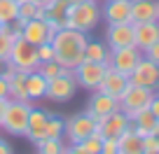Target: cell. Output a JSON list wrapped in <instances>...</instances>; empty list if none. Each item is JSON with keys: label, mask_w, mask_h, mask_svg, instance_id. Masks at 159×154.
<instances>
[{"label": "cell", "mask_w": 159, "mask_h": 154, "mask_svg": "<svg viewBox=\"0 0 159 154\" xmlns=\"http://www.w3.org/2000/svg\"><path fill=\"white\" fill-rule=\"evenodd\" d=\"M87 33L75 28H63L54 30V37H52V47H54V61L61 68L73 70L77 63L84 61V47H87Z\"/></svg>", "instance_id": "6da1fadb"}, {"label": "cell", "mask_w": 159, "mask_h": 154, "mask_svg": "<svg viewBox=\"0 0 159 154\" xmlns=\"http://www.w3.org/2000/svg\"><path fill=\"white\" fill-rule=\"evenodd\" d=\"M101 21V7L98 0H77V2H70L68 14H66V26L75 30H82V33H89L98 26Z\"/></svg>", "instance_id": "7a4b0ae2"}, {"label": "cell", "mask_w": 159, "mask_h": 154, "mask_svg": "<svg viewBox=\"0 0 159 154\" xmlns=\"http://www.w3.org/2000/svg\"><path fill=\"white\" fill-rule=\"evenodd\" d=\"M30 108H33V103H28V100H10L7 98V108H5V114H2L0 129H5L12 135H24L26 126H28Z\"/></svg>", "instance_id": "3957f363"}, {"label": "cell", "mask_w": 159, "mask_h": 154, "mask_svg": "<svg viewBox=\"0 0 159 154\" xmlns=\"http://www.w3.org/2000/svg\"><path fill=\"white\" fill-rule=\"evenodd\" d=\"M77 89H80V86H77V82H75L73 70L61 68L59 75H56V77H52V80L47 82V94H45V98L54 100V103H68V100L77 94Z\"/></svg>", "instance_id": "277c9868"}, {"label": "cell", "mask_w": 159, "mask_h": 154, "mask_svg": "<svg viewBox=\"0 0 159 154\" xmlns=\"http://www.w3.org/2000/svg\"><path fill=\"white\" fill-rule=\"evenodd\" d=\"M10 61L14 68L24 70V73H30V70H38L40 59H38V47L30 45L28 40H24L21 35H16L14 42H12V49H10Z\"/></svg>", "instance_id": "5b68a950"}, {"label": "cell", "mask_w": 159, "mask_h": 154, "mask_svg": "<svg viewBox=\"0 0 159 154\" xmlns=\"http://www.w3.org/2000/svg\"><path fill=\"white\" fill-rule=\"evenodd\" d=\"M154 96V89H148V86H138V84H129L126 91L119 98V110L126 114V117H134L138 110L150 108V100Z\"/></svg>", "instance_id": "8992f818"}, {"label": "cell", "mask_w": 159, "mask_h": 154, "mask_svg": "<svg viewBox=\"0 0 159 154\" xmlns=\"http://www.w3.org/2000/svg\"><path fill=\"white\" fill-rule=\"evenodd\" d=\"M105 70H108V63H96V61H82L73 68L75 75V82H77L80 89H87V91H96L103 80Z\"/></svg>", "instance_id": "52a82bcc"}, {"label": "cell", "mask_w": 159, "mask_h": 154, "mask_svg": "<svg viewBox=\"0 0 159 154\" xmlns=\"http://www.w3.org/2000/svg\"><path fill=\"white\" fill-rule=\"evenodd\" d=\"M94 131H96V119L94 117H89L87 112H77V114H73V117L66 121L63 138H68L70 145H77L84 138H89Z\"/></svg>", "instance_id": "ba28073f"}, {"label": "cell", "mask_w": 159, "mask_h": 154, "mask_svg": "<svg viewBox=\"0 0 159 154\" xmlns=\"http://www.w3.org/2000/svg\"><path fill=\"white\" fill-rule=\"evenodd\" d=\"M143 59V51L138 49L136 45L131 47H122V49H110V56H108V65L124 75H131V70L136 68V63Z\"/></svg>", "instance_id": "9c48e42d"}, {"label": "cell", "mask_w": 159, "mask_h": 154, "mask_svg": "<svg viewBox=\"0 0 159 154\" xmlns=\"http://www.w3.org/2000/svg\"><path fill=\"white\" fill-rule=\"evenodd\" d=\"M129 82L131 84H138V86H148V89H159V65L152 63L150 59H140L136 63V68L131 70L129 75Z\"/></svg>", "instance_id": "30bf717a"}, {"label": "cell", "mask_w": 159, "mask_h": 154, "mask_svg": "<svg viewBox=\"0 0 159 154\" xmlns=\"http://www.w3.org/2000/svg\"><path fill=\"white\" fill-rule=\"evenodd\" d=\"M21 37L38 47V45H42V42H52V37H54V28H52L42 16H35V19L21 24Z\"/></svg>", "instance_id": "8fae6325"}, {"label": "cell", "mask_w": 159, "mask_h": 154, "mask_svg": "<svg viewBox=\"0 0 159 154\" xmlns=\"http://www.w3.org/2000/svg\"><path fill=\"white\" fill-rule=\"evenodd\" d=\"M131 126V119L126 117L122 110H115L108 117L96 121V131L101 133V138H119L126 129Z\"/></svg>", "instance_id": "7c38bea8"}, {"label": "cell", "mask_w": 159, "mask_h": 154, "mask_svg": "<svg viewBox=\"0 0 159 154\" xmlns=\"http://www.w3.org/2000/svg\"><path fill=\"white\" fill-rule=\"evenodd\" d=\"M105 45L108 49H122V47L136 45V35H134V24H108L105 30Z\"/></svg>", "instance_id": "4fadbf2b"}, {"label": "cell", "mask_w": 159, "mask_h": 154, "mask_svg": "<svg viewBox=\"0 0 159 154\" xmlns=\"http://www.w3.org/2000/svg\"><path fill=\"white\" fill-rule=\"evenodd\" d=\"M115 110H119V100L117 98L103 94V91H91V98H89V103H87L84 112L98 121V119H103V117H108L110 112H115Z\"/></svg>", "instance_id": "5bb4252c"}, {"label": "cell", "mask_w": 159, "mask_h": 154, "mask_svg": "<svg viewBox=\"0 0 159 154\" xmlns=\"http://www.w3.org/2000/svg\"><path fill=\"white\" fill-rule=\"evenodd\" d=\"M129 84H131L129 75L119 73V70H115V68H110V65H108V70H105L103 80H101V84H98V89H96V91H103V94H108V96H112V98L119 100Z\"/></svg>", "instance_id": "9a60e30c"}, {"label": "cell", "mask_w": 159, "mask_h": 154, "mask_svg": "<svg viewBox=\"0 0 159 154\" xmlns=\"http://www.w3.org/2000/svg\"><path fill=\"white\" fill-rule=\"evenodd\" d=\"M101 19L108 24H129L131 21V0H105L101 7Z\"/></svg>", "instance_id": "2e32d148"}, {"label": "cell", "mask_w": 159, "mask_h": 154, "mask_svg": "<svg viewBox=\"0 0 159 154\" xmlns=\"http://www.w3.org/2000/svg\"><path fill=\"white\" fill-rule=\"evenodd\" d=\"M52 114L47 112V110H42V108H30V112H28V126H26V138L30 140V143H40V140H45V124H47V119H49Z\"/></svg>", "instance_id": "e0dca14e"}, {"label": "cell", "mask_w": 159, "mask_h": 154, "mask_svg": "<svg viewBox=\"0 0 159 154\" xmlns=\"http://www.w3.org/2000/svg\"><path fill=\"white\" fill-rule=\"evenodd\" d=\"M70 0H52L47 7H42V19L52 26L54 30L66 26V14H68Z\"/></svg>", "instance_id": "ac0fdd59"}, {"label": "cell", "mask_w": 159, "mask_h": 154, "mask_svg": "<svg viewBox=\"0 0 159 154\" xmlns=\"http://www.w3.org/2000/svg\"><path fill=\"white\" fill-rule=\"evenodd\" d=\"M134 35H136V47L140 51L148 49L150 45L159 40V21H143V24H134Z\"/></svg>", "instance_id": "d6986e66"}, {"label": "cell", "mask_w": 159, "mask_h": 154, "mask_svg": "<svg viewBox=\"0 0 159 154\" xmlns=\"http://www.w3.org/2000/svg\"><path fill=\"white\" fill-rule=\"evenodd\" d=\"M157 16H159L157 0H131V24L157 21Z\"/></svg>", "instance_id": "ffe728a7"}, {"label": "cell", "mask_w": 159, "mask_h": 154, "mask_svg": "<svg viewBox=\"0 0 159 154\" xmlns=\"http://www.w3.org/2000/svg\"><path fill=\"white\" fill-rule=\"evenodd\" d=\"M24 89H26V96H28L30 103H33V100H40V98H45V94H47V80L38 70H30L24 77Z\"/></svg>", "instance_id": "44dd1931"}, {"label": "cell", "mask_w": 159, "mask_h": 154, "mask_svg": "<svg viewBox=\"0 0 159 154\" xmlns=\"http://www.w3.org/2000/svg\"><path fill=\"white\" fill-rule=\"evenodd\" d=\"M117 154H143V135H138L129 126L117 138Z\"/></svg>", "instance_id": "7402d4cb"}, {"label": "cell", "mask_w": 159, "mask_h": 154, "mask_svg": "<svg viewBox=\"0 0 159 154\" xmlns=\"http://www.w3.org/2000/svg\"><path fill=\"white\" fill-rule=\"evenodd\" d=\"M154 126H157V117L152 114L150 108L138 110V112L131 117V129H134L138 135H150L154 131Z\"/></svg>", "instance_id": "603a6c76"}, {"label": "cell", "mask_w": 159, "mask_h": 154, "mask_svg": "<svg viewBox=\"0 0 159 154\" xmlns=\"http://www.w3.org/2000/svg\"><path fill=\"white\" fill-rule=\"evenodd\" d=\"M108 56H110V49L103 45V42H94V40L87 42V47H84V59H87V61L108 63Z\"/></svg>", "instance_id": "cb8c5ba5"}, {"label": "cell", "mask_w": 159, "mask_h": 154, "mask_svg": "<svg viewBox=\"0 0 159 154\" xmlns=\"http://www.w3.org/2000/svg\"><path fill=\"white\" fill-rule=\"evenodd\" d=\"M35 154H66L63 138H45L35 143Z\"/></svg>", "instance_id": "d4e9b609"}, {"label": "cell", "mask_w": 159, "mask_h": 154, "mask_svg": "<svg viewBox=\"0 0 159 154\" xmlns=\"http://www.w3.org/2000/svg\"><path fill=\"white\" fill-rule=\"evenodd\" d=\"M19 16V2L16 0H0V26L14 24Z\"/></svg>", "instance_id": "484cf974"}, {"label": "cell", "mask_w": 159, "mask_h": 154, "mask_svg": "<svg viewBox=\"0 0 159 154\" xmlns=\"http://www.w3.org/2000/svg\"><path fill=\"white\" fill-rule=\"evenodd\" d=\"M35 16H42V7H40V5H35L33 0H24V2H19V16H16L19 24L30 21V19H35Z\"/></svg>", "instance_id": "4316f807"}, {"label": "cell", "mask_w": 159, "mask_h": 154, "mask_svg": "<svg viewBox=\"0 0 159 154\" xmlns=\"http://www.w3.org/2000/svg\"><path fill=\"white\" fill-rule=\"evenodd\" d=\"M101 145H103V138H101V133L98 131H94V133L89 135V138H84L82 143H77L75 147L77 149H82L84 154H98L101 152Z\"/></svg>", "instance_id": "83f0119b"}, {"label": "cell", "mask_w": 159, "mask_h": 154, "mask_svg": "<svg viewBox=\"0 0 159 154\" xmlns=\"http://www.w3.org/2000/svg\"><path fill=\"white\" fill-rule=\"evenodd\" d=\"M63 126H66V119L52 114L45 124V138H63Z\"/></svg>", "instance_id": "f1b7e54d"}, {"label": "cell", "mask_w": 159, "mask_h": 154, "mask_svg": "<svg viewBox=\"0 0 159 154\" xmlns=\"http://www.w3.org/2000/svg\"><path fill=\"white\" fill-rule=\"evenodd\" d=\"M59 70H61V65L56 63V61H47V63H40V65H38V73L42 75L47 82H49L52 77H56V75H59Z\"/></svg>", "instance_id": "f546056e"}, {"label": "cell", "mask_w": 159, "mask_h": 154, "mask_svg": "<svg viewBox=\"0 0 159 154\" xmlns=\"http://www.w3.org/2000/svg\"><path fill=\"white\" fill-rule=\"evenodd\" d=\"M12 42H14V37H12V35L0 33V63H7V59H10V49H12Z\"/></svg>", "instance_id": "4dcf8cb0"}, {"label": "cell", "mask_w": 159, "mask_h": 154, "mask_svg": "<svg viewBox=\"0 0 159 154\" xmlns=\"http://www.w3.org/2000/svg\"><path fill=\"white\" fill-rule=\"evenodd\" d=\"M143 154H159V138L154 133L143 135Z\"/></svg>", "instance_id": "1f68e13d"}, {"label": "cell", "mask_w": 159, "mask_h": 154, "mask_svg": "<svg viewBox=\"0 0 159 154\" xmlns=\"http://www.w3.org/2000/svg\"><path fill=\"white\" fill-rule=\"evenodd\" d=\"M38 59H40V63L54 61V47H52V42H42V45H38Z\"/></svg>", "instance_id": "d6a6232c"}, {"label": "cell", "mask_w": 159, "mask_h": 154, "mask_svg": "<svg viewBox=\"0 0 159 154\" xmlns=\"http://www.w3.org/2000/svg\"><path fill=\"white\" fill-rule=\"evenodd\" d=\"M98 154H117V138H103Z\"/></svg>", "instance_id": "836d02e7"}, {"label": "cell", "mask_w": 159, "mask_h": 154, "mask_svg": "<svg viewBox=\"0 0 159 154\" xmlns=\"http://www.w3.org/2000/svg\"><path fill=\"white\" fill-rule=\"evenodd\" d=\"M143 56H145V59H150L152 63L159 65V40L154 42V45H150L148 49H143Z\"/></svg>", "instance_id": "e575fe53"}, {"label": "cell", "mask_w": 159, "mask_h": 154, "mask_svg": "<svg viewBox=\"0 0 159 154\" xmlns=\"http://www.w3.org/2000/svg\"><path fill=\"white\" fill-rule=\"evenodd\" d=\"M150 110H152V114H154V117H157V121H159V89L154 91L152 100H150Z\"/></svg>", "instance_id": "d590c367"}, {"label": "cell", "mask_w": 159, "mask_h": 154, "mask_svg": "<svg viewBox=\"0 0 159 154\" xmlns=\"http://www.w3.org/2000/svg\"><path fill=\"white\" fill-rule=\"evenodd\" d=\"M7 96H10V82L0 77V98H7Z\"/></svg>", "instance_id": "8d00e7d4"}, {"label": "cell", "mask_w": 159, "mask_h": 154, "mask_svg": "<svg viewBox=\"0 0 159 154\" xmlns=\"http://www.w3.org/2000/svg\"><path fill=\"white\" fill-rule=\"evenodd\" d=\"M0 154H14V149L7 140H0Z\"/></svg>", "instance_id": "74e56055"}, {"label": "cell", "mask_w": 159, "mask_h": 154, "mask_svg": "<svg viewBox=\"0 0 159 154\" xmlns=\"http://www.w3.org/2000/svg\"><path fill=\"white\" fill-rule=\"evenodd\" d=\"M5 108H7V98H0V124H2V114H5Z\"/></svg>", "instance_id": "f35d334b"}, {"label": "cell", "mask_w": 159, "mask_h": 154, "mask_svg": "<svg viewBox=\"0 0 159 154\" xmlns=\"http://www.w3.org/2000/svg\"><path fill=\"white\" fill-rule=\"evenodd\" d=\"M66 154H84L82 149H77L75 145H70V147H66Z\"/></svg>", "instance_id": "ab89813d"}, {"label": "cell", "mask_w": 159, "mask_h": 154, "mask_svg": "<svg viewBox=\"0 0 159 154\" xmlns=\"http://www.w3.org/2000/svg\"><path fill=\"white\" fill-rule=\"evenodd\" d=\"M152 133H154V135L159 138V121H157V126H154V131H152Z\"/></svg>", "instance_id": "60d3db41"}, {"label": "cell", "mask_w": 159, "mask_h": 154, "mask_svg": "<svg viewBox=\"0 0 159 154\" xmlns=\"http://www.w3.org/2000/svg\"><path fill=\"white\" fill-rule=\"evenodd\" d=\"M157 10H159V0H157ZM157 21H159V16H157Z\"/></svg>", "instance_id": "b9f144b4"}, {"label": "cell", "mask_w": 159, "mask_h": 154, "mask_svg": "<svg viewBox=\"0 0 159 154\" xmlns=\"http://www.w3.org/2000/svg\"><path fill=\"white\" fill-rule=\"evenodd\" d=\"M16 2H21V0H16Z\"/></svg>", "instance_id": "7bdbcfd3"}]
</instances>
